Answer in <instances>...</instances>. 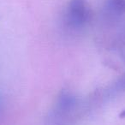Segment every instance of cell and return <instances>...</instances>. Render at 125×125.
I'll return each instance as SVG.
<instances>
[{
    "mask_svg": "<svg viewBox=\"0 0 125 125\" xmlns=\"http://www.w3.org/2000/svg\"><path fill=\"white\" fill-rule=\"evenodd\" d=\"M91 10L86 0H70L66 10V22L74 29L82 28L90 20Z\"/></svg>",
    "mask_w": 125,
    "mask_h": 125,
    "instance_id": "6da1fadb",
    "label": "cell"
},
{
    "mask_svg": "<svg viewBox=\"0 0 125 125\" xmlns=\"http://www.w3.org/2000/svg\"><path fill=\"white\" fill-rule=\"evenodd\" d=\"M104 9L109 15H121L125 12V0H105Z\"/></svg>",
    "mask_w": 125,
    "mask_h": 125,
    "instance_id": "7a4b0ae2",
    "label": "cell"
},
{
    "mask_svg": "<svg viewBox=\"0 0 125 125\" xmlns=\"http://www.w3.org/2000/svg\"><path fill=\"white\" fill-rule=\"evenodd\" d=\"M121 85H122V87L125 88V75H123V78L121 82Z\"/></svg>",
    "mask_w": 125,
    "mask_h": 125,
    "instance_id": "3957f363",
    "label": "cell"
},
{
    "mask_svg": "<svg viewBox=\"0 0 125 125\" xmlns=\"http://www.w3.org/2000/svg\"><path fill=\"white\" fill-rule=\"evenodd\" d=\"M119 116H120L121 118H125V110H123V111H122L121 113H120Z\"/></svg>",
    "mask_w": 125,
    "mask_h": 125,
    "instance_id": "277c9868",
    "label": "cell"
}]
</instances>
